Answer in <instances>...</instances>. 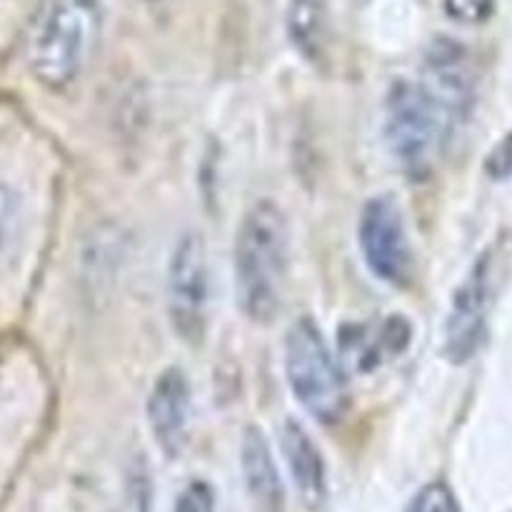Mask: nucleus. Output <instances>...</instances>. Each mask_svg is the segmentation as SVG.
Returning a JSON list of instances; mask_svg holds the SVG:
<instances>
[{
    "instance_id": "nucleus-1",
    "label": "nucleus",
    "mask_w": 512,
    "mask_h": 512,
    "mask_svg": "<svg viewBox=\"0 0 512 512\" xmlns=\"http://www.w3.org/2000/svg\"><path fill=\"white\" fill-rule=\"evenodd\" d=\"M235 295L245 318L273 323L285 305L290 278V233L283 210L273 200L248 208L235 233Z\"/></svg>"
},
{
    "instance_id": "nucleus-2",
    "label": "nucleus",
    "mask_w": 512,
    "mask_h": 512,
    "mask_svg": "<svg viewBox=\"0 0 512 512\" xmlns=\"http://www.w3.org/2000/svg\"><path fill=\"white\" fill-rule=\"evenodd\" d=\"M100 0H50L28 43V65L50 90L78 80L100 35Z\"/></svg>"
},
{
    "instance_id": "nucleus-3",
    "label": "nucleus",
    "mask_w": 512,
    "mask_h": 512,
    "mask_svg": "<svg viewBox=\"0 0 512 512\" xmlns=\"http://www.w3.org/2000/svg\"><path fill=\"white\" fill-rule=\"evenodd\" d=\"M458 125L425 93L418 80H398L385 100V143L400 170L425 178Z\"/></svg>"
},
{
    "instance_id": "nucleus-4",
    "label": "nucleus",
    "mask_w": 512,
    "mask_h": 512,
    "mask_svg": "<svg viewBox=\"0 0 512 512\" xmlns=\"http://www.w3.org/2000/svg\"><path fill=\"white\" fill-rule=\"evenodd\" d=\"M285 378L295 400L320 420L335 425L348 413V383L318 325L305 315L285 335Z\"/></svg>"
},
{
    "instance_id": "nucleus-5",
    "label": "nucleus",
    "mask_w": 512,
    "mask_h": 512,
    "mask_svg": "<svg viewBox=\"0 0 512 512\" xmlns=\"http://www.w3.org/2000/svg\"><path fill=\"white\" fill-rule=\"evenodd\" d=\"M168 318L183 343H200L208 325V250L200 233H183L168 260Z\"/></svg>"
},
{
    "instance_id": "nucleus-6",
    "label": "nucleus",
    "mask_w": 512,
    "mask_h": 512,
    "mask_svg": "<svg viewBox=\"0 0 512 512\" xmlns=\"http://www.w3.org/2000/svg\"><path fill=\"white\" fill-rule=\"evenodd\" d=\"M358 243L370 273L403 288L413 278V248L400 205L390 195H375L360 210Z\"/></svg>"
},
{
    "instance_id": "nucleus-7",
    "label": "nucleus",
    "mask_w": 512,
    "mask_h": 512,
    "mask_svg": "<svg viewBox=\"0 0 512 512\" xmlns=\"http://www.w3.org/2000/svg\"><path fill=\"white\" fill-rule=\"evenodd\" d=\"M493 303V255L483 253L455 288L445 320V355L453 363H468L480 350Z\"/></svg>"
},
{
    "instance_id": "nucleus-8",
    "label": "nucleus",
    "mask_w": 512,
    "mask_h": 512,
    "mask_svg": "<svg viewBox=\"0 0 512 512\" xmlns=\"http://www.w3.org/2000/svg\"><path fill=\"white\" fill-rule=\"evenodd\" d=\"M418 83L455 125L468 118L475 100V73L468 53L460 45L450 40L435 43L425 58Z\"/></svg>"
},
{
    "instance_id": "nucleus-9",
    "label": "nucleus",
    "mask_w": 512,
    "mask_h": 512,
    "mask_svg": "<svg viewBox=\"0 0 512 512\" xmlns=\"http://www.w3.org/2000/svg\"><path fill=\"white\" fill-rule=\"evenodd\" d=\"M148 428L165 458H180L190 435V383L180 368H165L155 378L145 403Z\"/></svg>"
},
{
    "instance_id": "nucleus-10",
    "label": "nucleus",
    "mask_w": 512,
    "mask_h": 512,
    "mask_svg": "<svg viewBox=\"0 0 512 512\" xmlns=\"http://www.w3.org/2000/svg\"><path fill=\"white\" fill-rule=\"evenodd\" d=\"M280 453L293 478L295 493L308 510H320L328 498V475L323 455L308 435V430L295 420H285L280 430Z\"/></svg>"
},
{
    "instance_id": "nucleus-11",
    "label": "nucleus",
    "mask_w": 512,
    "mask_h": 512,
    "mask_svg": "<svg viewBox=\"0 0 512 512\" xmlns=\"http://www.w3.org/2000/svg\"><path fill=\"white\" fill-rule=\"evenodd\" d=\"M240 465H243L245 485H248L255 503L265 512L283 510V483H280L278 465H275L273 450H270L263 430L255 428V425L245 428L243 433Z\"/></svg>"
},
{
    "instance_id": "nucleus-12",
    "label": "nucleus",
    "mask_w": 512,
    "mask_h": 512,
    "mask_svg": "<svg viewBox=\"0 0 512 512\" xmlns=\"http://www.w3.org/2000/svg\"><path fill=\"white\" fill-rule=\"evenodd\" d=\"M288 38L308 63L320 65L328 53V0H288Z\"/></svg>"
},
{
    "instance_id": "nucleus-13",
    "label": "nucleus",
    "mask_w": 512,
    "mask_h": 512,
    "mask_svg": "<svg viewBox=\"0 0 512 512\" xmlns=\"http://www.w3.org/2000/svg\"><path fill=\"white\" fill-rule=\"evenodd\" d=\"M410 512H460V503L450 485L430 483L415 495Z\"/></svg>"
},
{
    "instance_id": "nucleus-14",
    "label": "nucleus",
    "mask_w": 512,
    "mask_h": 512,
    "mask_svg": "<svg viewBox=\"0 0 512 512\" xmlns=\"http://www.w3.org/2000/svg\"><path fill=\"white\" fill-rule=\"evenodd\" d=\"M15 223H18V198L10 190V185L0 180V260L8 253V245L15 233Z\"/></svg>"
},
{
    "instance_id": "nucleus-15",
    "label": "nucleus",
    "mask_w": 512,
    "mask_h": 512,
    "mask_svg": "<svg viewBox=\"0 0 512 512\" xmlns=\"http://www.w3.org/2000/svg\"><path fill=\"white\" fill-rule=\"evenodd\" d=\"M173 512H215L213 490L205 483H190L188 488L180 493Z\"/></svg>"
},
{
    "instance_id": "nucleus-16",
    "label": "nucleus",
    "mask_w": 512,
    "mask_h": 512,
    "mask_svg": "<svg viewBox=\"0 0 512 512\" xmlns=\"http://www.w3.org/2000/svg\"><path fill=\"white\" fill-rule=\"evenodd\" d=\"M445 10L460 23H483L493 13V0H445Z\"/></svg>"
}]
</instances>
